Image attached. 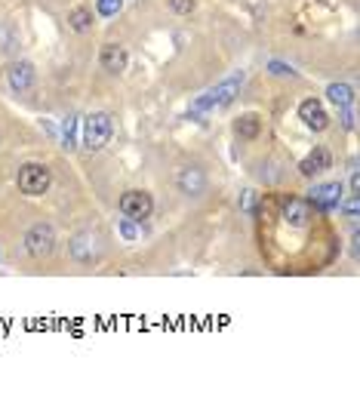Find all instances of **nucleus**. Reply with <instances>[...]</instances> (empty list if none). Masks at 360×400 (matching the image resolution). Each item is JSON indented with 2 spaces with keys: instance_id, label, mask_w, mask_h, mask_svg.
<instances>
[{
  "instance_id": "nucleus-1",
  "label": "nucleus",
  "mask_w": 360,
  "mask_h": 400,
  "mask_svg": "<svg viewBox=\"0 0 360 400\" xmlns=\"http://www.w3.org/2000/svg\"><path fill=\"white\" fill-rule=\"evenodd\" d=\"M240 87H244V71L231 74V77H228V81H222L219 87L207 90V93H204L198 102L191 105V114H204V111H213V108H222V105L234 102V96L240 93Z\"/></svg>"
},
{
  "instance_id": "nucleus-2",
  "label": "nucleus",
  "mask_w": 360,
  "mask_h": 400,
  "mask_svg": "<svg viewBox=\"0 0 360 400\" xmlns=\"http://www.w3.org/2000/svg\"><path fill=\"white\" fill-rule=\"evenodd\" d=\"M16 182H19V191L22 194H28V198H41V194H47L52 176L43 163H25V167H19Z\"/></svg>"
},
{
  "instance_id": "nucleus-3",
  "label": "nucleus",
  "mask_w": 360,
  "mask_h": 400,
  "mask_svg": "<svg viewBox=\"0 0 360 400\" xmlns=\"http://www.w3.org/2000/svg\"><path fill=\"white\" fill-rule=\"evenodd\" d=\"M111 139V117L105 111H93L83 120V148L87 151H102Z\"/></svg>"
},
{
  "instance_id": "nucleus-4",
  "label": "nucleus",
  "mask_w": 360,
  "mask_h": 400,
  "mask_svg": "<svg viewBox=\"0 0 360 400\" xmlns=\"http://www.w3.org/2000/svg\"><path fill=\"white\" fill-rule=\"evenodd\" d=\"M52 246H56V231H52V225H34L28 234H25V250H28L34 259H43V255L52 253Z\"/></svg>"
},
{
  "instance_id": "nucleus-5",
  "label": "nucleus",
  "mask_w": 360,
  "mask_h": 400,
  "mask_svg": "<svg viewBox=\"0 0 360 400\" xmlns=\"http://www.w3.org/2000/svg\"><path fill=\"white\" fill-rule=\"evenodd\" d=\"M151 209H154V200H151V194H148V191H127L120 198V213L127 215V219H133V222L148 219Z\"/></svg>"
},
{
  "instance_id": "nucleus-6",
  "label": "nucleus",
  "mask_w": 360,
  "mask_h": 400,
  "mask_svg": "<svg viewBox=\"0 0 360 400\" xmlns=\"http://www.w3.org/2000/svg\"><path fill=\"white\" fill-rule=\"evenodd\" d=\"M308 194H311L314 207L324 209V213L342 207V185H339V182H324V185H314Z\"/></svg>"
},
{
  "instance_id": "nucleus-7",
  "label": "nucleus",
  "mask_w": 360,
  "mask_h": 400,
  "mask_svg": "<svg viewBox=\"0 0 360 400\" xmlns=\"http://www.w3.org/2000/svg\"><path fill=\"white\" fill-rule=\"evenodd\" d=\"M299 120L308 129H314V133H324V129L330 127V114H326V108L317 99H305L299 105Z\"/></svg>"
},
{
  "instance_id": "nucleus-8",
  "label": "nucleus",
  "mask_w": 360,
  "mask_h": 400,
  "mask_svg": "<svg viewBox=\"0 0 360 400\" xmlns=\"http://www.w3.org/2000/svg\"><path fill=\"white\" fill-rule=\"evenodd\" d=\"M71 255H74L77 262H93V259H99V238H96L93 231L77 234V238L71 240Z\"/></svg>"
},
{
  "instance_id": "nucleus-9",
  "label": "nucleus",
  "mask_w": 360,
  "mask_h": 400,
  "mask_svg": "<svg viewBox=\"0 0 360 400\" xmlns=\"http://www.w3.org/2000/svg\"><path fill=\"white\" fill-rule=\"evenodd\" d=\"M330 163H332L330 151H326L324 145H317V148H314L308 157H305L302 163H299V173H302L305 179H311V176H320V173H326V169H330Z\"/></svg>"
},
{
  "instance_id": "nucleus-10",
  "label": "nucleus",
  "mask_w": 360,
  "mask_h": 400,
  "mask_svg": "<svg viewBox=\"0 0 360 400\" xmlns=\"http://www.w3.org/2000/svg\"><path fill=\"white\" fill-rule=\"evenodd\" d=\"M6 81H10V87L16 90V93L31 90V83H34V65L31 62H12L10 71H6Z\"/></svg>"
},
{
  "instance_id": "nucleus-11",
  "label": "nucleus",
  "mask_w": 360,
  "mask_h": 400,
  "mask_svg": "<svg viewBox=\"0 0 360 400\" xmlns=\"http://www.w3.org/2000/svg\"><path fill=\"white\" fill-rule=\"evenodd\" d=\"M308 219H311V203L308 200L293 198V200L284 203V222L290 228H305V225H308Z\"/></svg>"
},
{
  "instance_id": "nucleus-12",
  "label": "nucleus",
  "mask_w": 360,
  "mask_h": 400,
  "mask_svg": "<svg viewBox=\"0 0 360 400\" xmlns=\"http://www.w3.org/2000/svg\"><path fill=\"white\" fill-rule=\"evenodd\" d=\"M99 62L108 74H120V71L127 68V50H123L120 43H105Z\"/></svg>"
},
{
  "instance_id": "nucleus-13",
  "label": "nucleus",
  "mask_w": 360,
  "mask_h": 400,
  "mask_svg": "<svg viewBox=\"0 0 360 400\" xmlns=\"http://www.w3.org/2000/svg\"><path fill=\"white\" fill-rule=\"evenodd\" d=\"M179 188H182V194H188V198H200L204 188H207V176L200 173V169H194V167L182 169V173H179Z\"/></svg>"
},
{
  "instance_id": "nucleus-14",
  "label": "nucleus",
  "mask_w": 360,
  "mask_h": 400,
  "mask_svg": "<svg viewBox=\"0 0 360 400\" xmlns=\"http://www.w3.org/2000/svg\"><path fill=\"white\" fill-rule=\"evenodd\" d=\"M326 99L336 105V108H348V105H354V90L348 83H330L326 87Z\"/></svg>"
},
{
  "instance_id": "nucleus-15",
  "label": "nucleus",
  "mask_w": 360,
  "mask_h": 400,
  "mask_svg": "<svg viewBox=\"0 0 360 400\" xmlns=\"http://www.w3.org/2000/svg\"><path fill=\"white\" fill-rule=\"evenodd\" d=\"M68 22H71V28L83 34V31L93 28V12H89L87 6H74V10L68 12Z\"/></svg>"
},
{
  "instance_id": "nucleus-16",
  "label": "nucleus",
  "mask_w": 360,
  "mask_h": 400,
  "mask_svg": "<svg viewBox=\"0 0 360 400\" xmlns=\"http://www.w3.org/2000/svg\"><path fill=\"white\" fill-rule=\"evenodd\" d=\"M234 133H237L240 139H256V136H259V117L256 114L237 117V123H234Z\"/></svg>"
},
{
  "instance_id": "nucleus-17",
  "label": "nucleus",
  "mask_w": 360,
  "mask_h": 400,
  "mask_svg": "<svg viewBox=\"0 0 360 400\" xmlns=\"http://www.w3.org/2000/svg\"><path fill=\"white\" fill-rule=\"evenodd\" d=\"M62 148H77V114H68L62 120Z\"/></svg>"
},
{
  "instance_id": "nucleus-18",
  "label": "nucleus",
  "mask_w": 360,
  "mask_h": 400,
  "mask_svg": "<svg viewBox=\"0 0 360 400\" xmlns=\"http://www.w3.org/2000/svg\"><path fill=\"white\" fill-rule=\"evenodd\" d=\"M117 234H120V238L127 240V244H136V240H139V228H136V222L127 219V215H123V219L117 222Z\"/></svg>"
},
{
  "instance_id": "nucleus-19",
  "label": "nucleus",
  "mask_w": 360,
  "mask_h": 400,
  "mask_svg": "<svg viewBox=\"0 0 360 400\" xmlns=\"http://www.w3.org/2000/svg\"><path fill=\"white\" fill-rule=\"evenodd\" d=\"M123 10V0H96V12L102 19H114Z\"/></svg>"
},
{
  "instance_id": "nucleus-20",
  "label": "nucleus",
  "mask_w": 360,
  "mask_h": 400,
  "mask_svg": "<svg viewBox=\"0 0 360 400\" xmlns=\"http://www.w3.org/2000/svg\"><path fill=\"white\" fill-rule=\"evenodd\" d=\"M342 207H345V215H348L351 222L360 219V200H357V194H351L348 200H342Z\"/></svg>"
},
{
  "instance_id": "nucleus-21",
  "label": "nucleus",
  "mask_w": 360,
  "mask_h": 400,
  "mask_svg": "<svg viewBox=\"0 0 360 400\" xmlns=\"http://www.w3.org/2000/svg\"><path fill=\"white\" fill-rule=\"evenodd\" d=\"M169 6H173V12H182V16H185V12L194 10V0H169Z\"/></svg>"
},
{
  "instance_id": "nucleus-22",
  "label": "nucleus",
  "mask_w": 360,
  "mask_h": 400,
  "mask_svg": "<svg viewBox=\"0 0 360 400\" xmlns=\"http://www.w3.org/2000/svg\"><path fill=\"white\" fill-rule=\"evenodd\" d=\"M342 111H345V117H342L345 129H354V127H357V114H354V105H348V108H342Z\"/></svg>"
},
{
  "instance_id": "nucleus-23",
  "label": "nucleus",
  "mask_w": 360,
  "mask_h": 400,
  "mask_svg": "<svg viewBox=\"0 0 360 400\" xmlns=\"http://www.w3.org/2000/svg\"><path fill=\"white\" fill-rule=\"evenodd\" d=\"M271 71H274V74H280V77L293 74V68H290V65H284V62H271Z\"/></svg>"
},
{
  "instance_id": "nucleus-24",
  "label": "nucleus",
  "mask_w": 360,
  "mask_h": 400,
  "mask_svg": "<svg viewBox=\"0 0 360 400\" xmlns=\"http://www.w3.org/2000/svg\"><path fill=\"white\" fill-rule=\"evenodd\" d=\"M244 209H253V191H244Z\"/></svg>"
}]
</instances>
